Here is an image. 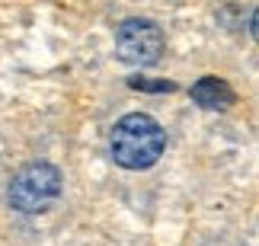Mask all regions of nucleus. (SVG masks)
Wrapping results in <instances>:
<instances>
[{
  "mask_svg": "<svg viewBox=\"0 0 259 246\" xmlns=\"http://www.w3.org/2000/svg\"><path fill=\"white\" fill-rule=\"evenodd\" d=\"M132 86H135V90H151V93H170V90H173V83H166V80H160V83H151V80H132Z\"/></svg>",
  "mask_w": 259,
  "mask_h": 246,
  "instance_id": "5",
  "label": "nucleus"
},
{
  "mask_svg": "<svg viewBox=\"0 0 259 246\" xmlns=\"http://www.w3.org/2000/svg\"><path fill=\"white\" fill-rule=\"evenodd\" d=\"M192 100L202 109H227L234 103V90L218 77H202V80L192 83Z\"/></svg>",
  "mask_w": 259,
  "mask_h": 246,
  "instance_id": "4",
  "label": "nucleus"
},
{
  "mask_svg": "<svg viewBox=\"0 0 259 246\" xmlns=\"http://www.w3.org/2000/svg\"><path fill=\"white\" fill-rule=\"evenodd\" d=\"M58 195H61V173H58V166L29 163L10 179L7 202L23 214H38V211L52 208Z\"/></svg>",
  "mask_w": 259,
  "mask_h": 246,
  "instance_id": "2",
  "label": "nucleus"
},
{
  "mask_svg": "<svg viewBox=\"0 0 259 246\" xmlns=\"http://www.w3.org/2000/svg\"><path fill=\"white\" fill-rule=\"evenodd\" d=\"M166 147V134L157 119L144 112H132L125 119H118L112 128V137H109V151H112V160L125 170H147L160 160Z\"/></svg>",
  "mask_w": 259,
  "mask_h": 246,
  "instance_id": "1",
  "label": "nucleus"
},
{
  "mask_svg": "<svg viewBox=\"0 0 259 246\" xmlns=\"http://www.w3.org/2000/svg\"><path fill=\"white\" fill-rule=\"evenodd\" d=\"M115 52L125 64L147 67L163 55V29L151 19H125L115 29Z\"/></svg>",
  "mask_w": 259,
  "mask_h": 246,
  "instance_id": "3",
  "label": "nucleus"
}]
</instances>
